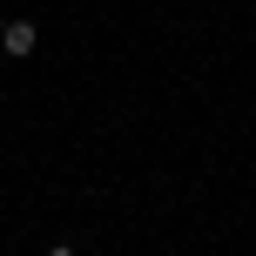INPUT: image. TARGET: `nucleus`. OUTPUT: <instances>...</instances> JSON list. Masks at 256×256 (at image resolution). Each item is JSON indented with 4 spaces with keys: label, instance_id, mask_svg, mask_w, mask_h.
<instances>
[{
    "label": "nucleus",
    "instance_id": "obj_1",
    "mask_svg": "<svg viewBox=\"0 0 256 256\" xmlns=\"http://www.w3.org/2000/svg\"><path fill=\"white\" fill-rule=\"evenodd\" d=\"M40 48V34H34V20H7L0 27V54H14V61H27V54Z\"/></svg>",
    "mask_w": 256,
    "mask_h": 256
},
{
    "label": "nucleus",
    "instance_id": "obj_2",
    "mask_svg": "<svg viewBox=\"0 0 256 256\" xmlns=\"http://www.w3.org/2000/svg\"><path fill=\"white\" fill-rule=\"evenodd\" d=\"M48 256H74V250H48Z\"/></svg>",
    "mask_w": 256,
    "mask_h": 256
}]
</instances>
